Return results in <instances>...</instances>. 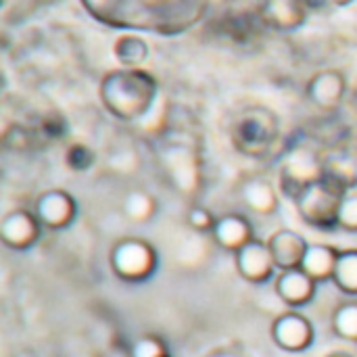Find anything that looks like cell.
Returning a JSON list of instances; mask_svg holds the SVG:
<instances>
[{"instance_id":"1","label":"cell","mask_w":357,"mask_h":357,"mask_svg":"<svg viewBox=\"0 0 357 357\" xmlns=\"http://www.w3.org/2000/svg\"><path fill=\"white\" fill-rule=\"evenodd\" d=\"M100 23L117 29L178 36L197 25L209 0H79Z\"/></svg>"},{"instance_id":"2","label":"cell","mask_w":357,"mask_h":357,"mask_svg":"<svg viewBox=\"0 0 357 357\" xmlns=\"http://www.w3.org/2000/svg\"><path fill=\"white\" fill-rule=\"evenodd\" d=\"M100 102L119 121H138L149 115L157 96V79L144 69H115L100 79Z\"/></svg>"},{"instance_id":"3","label":"cell","mask_w":357,"mask_h":357,"mask_svg":"<svg viewBox=\"0 0 357 357\" xmlns=\"http://www.w3.org/2000/svg\"><path fill=\"white\" fill-rule=\"evenodd\" d=\"M230 140L238 155L249 159H268L280 142L278 115L261 105L247 107L236 115Z\"/></svg>"},{"instance_id":"4","label":"cell","mask_w":357,"mask_h":357,"mask_svg":"<svg viewBox=\"0 0 357 357\" xmlns=\"http://www.w3.org/2000/svg\"><path fill=\"white\" fill-rule=\"evenodd\" d=\"M347 192L349 190L341 182L324 174L295 199V205L307 226L318 230H333L339 228V209Z\"/></svg>"},{"instance_id":"5","label":"cell","mask_w":357,"mask_h":357,"mask_svg":"<svg viewBox=\"0 0 357 357\" xmlns=\"http://www.w3.org/2000/svg\"><path fill=\"white\" fill-rule=\"evenodd\" d=\"M159 165L165 174V180L184 197H195L203 186L201 155L197 144H190L180 138H165V144L159 151Z\"/></svg>"},{"instance_id":"6","label":"cell","mask_w":357,"mask_h":357,"mask_svg":"<svg viewBox=\"0 0 357 357\" xmlns=\"http://www.w3.org/2000/svg\"><path fill=\"white\" fill-rule=\"evenodd\" d=\"M109 264L113 274L121 282L140 284L155 274L159 266V257L149 241L136 236H123L111 247Z\"/></svg>"},{"instance_id":"7","label":"cell","mask_w":357,"mask_h":357,"mask_svg":"<svg viewBox=\"0 0 357 357\" xmlns=\"http://www.w3.org/2000/svg\"><path fill=\"white\" fill-rule=\"evenodd\" d=\"M324 176V157L312 146L297 144L282 155L280 163V190L295 201L312 182Z\"/></svg>"},{"instance_id":"8","label":"cell","mask_w":357,"mask_h":357,"mask_svg":"<svg viewBox=\"0 0 357 357\" xmlns=\"http://www.w3.org/2000/svg\"><path fill=\"white\" fill-rule=\"evenodd\" d=\"M270 335H272V341L276 343V347H280L282 351H289V354L307 351L316 339L314 324L301 312H295V310L280 314L272 322Z\"/></svg>"},{"instance_id":"9","label":"cell","mask_w":357,"mask_h":357,"mask_svg":"<svg viewBox=\"0 0 357 357\" xmlns=\"http://www.w3.org/2000/svg\"><path fill=\"white\" fill-rule=\"evenodd\" d=\"M33 213L42 228L46 230H63L77 215L75 199L63 188H50L38 195L33 201Z\"/></svg>"},{"instance_id":"10","label":"cell","mask_w":357,"mask_h":357,"mask_svg":"<svg viewBox=\"0 0 357 357\" xmlns=\"http://www.w3.org/2000/svg\"><path fill=\"white\" fill-rule=\"evenodd\" d=\"M42 234V224L38 222L33 211L13 209L0 222V241L4 247L13 251L31 249Z\"/></svg>"},{"instance_id":"11","label":"cell","mask_w":357,"mask_h":357,"mask_svg":"<svg viewBox=\"0 0 357 357\" xmlns=\"http://www.w3.org/2000/svg\"><path fill=\"white\" fill-rule=\"evenodd\" d=\"M234 264H236L238 276L251 284L268 282L276 270V264H274L268 243L257 241V238H253L251 243H247L243 249H238L234 253Z\"/></svg>"},{"instance_id":"12","label":"cell","mask_w":357,"mask_h":357,"mask_svg":"<svg viewBox=\"0 0 357 357\" xmlns=\"http://www.w3.org/2000/svg\"><path fill=\"white\" fill-rule=\"evenodd\" d=\"M347 92L345 75L337 69H324L312 75V79L305 86L307 100L324 113H333L341 107Z\"/></svg>"},{"instance_id":"13","label":"cell","mask_w":357,"mask_h":357,"mask_svg":"<svg viewBox=\"0 0 357 357\" xmlns=\"http://www.w3.org/2000/svg\"><path fill=\"white\" fill-rule=\"evenodd\" d=\"M316 287H318V282L310 274H305L301 268L280 272L276 278V284H274L280 301H284V305H289L293 310L312 303L316 297Z\"/></svg>"},{"instance_id":"14","label":"cell","mask_w":357,"mask_h":357,"mask_svg":"<svg viewBox=\"0 0 357 357\" xmlns=\"http://www.w3.org/2000/svg\"><path fill=\"white\" fill-rule=\"evenodd\" d=\"M268 247L272 251L274 264L280 272L284 270H295L301 268L305 253L310 249V243L295 230L282 228L278 232H274L268 241Z\"/></svg>"},{"instance_id":"15","label":"cell","mask_w":357,"mask_h":357,"mask_svg":"<svg viewBox=\"0 0 357 357\" xmlns=\"http://www.w3.org/2000/svg\"><path fill=\"white\" fill-rule=\"evenodd\" d=\"M211 238L220 249L236 253L247 243H251L255 236H253V226L245 215L226 213V215L215 220V226L211 230Z\"/></svg>"},{"instance_id":"16","label":"cell","mask_w":357,"mask_h":357,"mask_svg":"<svg viewBox=\"0 0 357 357\" xmlns=\"http://www.w3.org/2000/svg\"><path fill=\"white\" fill-rule=\"evenodd\" d=\"M305 6L301 0H261L257 15L261 23L274 29H297L305 21Z\"/></svg>"},{"instance_id":"17","label":"cell","mask_w":357,"mask_h":357,"mask_svg":"<svg viewBox=\"0 0 357 357\" xmlns=\"http://www.w3.org/2000/svg\"><path fill=\"white\" fill-rule=\"evenodd\" d=\"M241 199L247 209L255 215H274L278 211V192L270 180L261 176H251L241 184Z\"/></svg>"},{"instance_id":"18","label":"cell","mask_w":357,"mask_h":357,"mask_svg":"<svg viewBox=\"0 0 357 357\" xmlns=\"http://www.w3.org/2000/svg\"><path fill=\"white\" fill-rule=\"evenodd\" d=\"M337 257H339V249L331 245H310L305 259L301 264V270L310 274L316 282L333 280Z\"/></svg>"},{"instance_id":"19","label":"cell","mask_w":357,"mask_h":357,"mask_svg":"<svg viewBox=\"0 0 357 357\" xmlns=\"http://www.w3.org/2000/svg\"><path fill=\"white\" fill-rule=\"evenodd\" d=\"M113 54L121 63V67L128 69H138L146 59H149V44L140 36L134 33H123L115 40L113 44Z\"/></svg>"},{"instance_id":"20","label":"cell","mask_w":357,"mask_h":357,"mask_svg":"<svg viewBox=\"0 0 357 357\" xmlns=\"http://www.w3.org/2000/svg\"><path fill=\"white\" fill-rule=\"evenodd\" d=\"M324 174L341 182L349 192L357 188V159L347 151H337L324 157Z\"/></svg>"},{"instance_id":"21","label":"cell","mask_w":357,"mask_h":357,"mask_svg":"<svg viewBox=\"0 0 357 357\" xmlns=\"http://www.w3.org/2000/svg\"><path fill=\"white\" fill-rule=\"evenodd\" d=\"M333 282L341 293L357 297V249L339 251Z\"/></svg>"},{"instance_id":"22","label":"cell","mask_w":357,"mask_h":357,"mask_svg":"<svg viewBox=\"0 0 357 357\" xmlns=\"http://www.w3.org/2000/svg\"><path fill=\"white\" fill-rule=\"evenodd\" d=\"M157 213V199L146 190H130L123 199V215L134 224H146Z\"/></svg>"},{"instance_id":"23","label":"cell","mask_w":357,"mask_h":357,"mask_svg":"<svg viewBox=\"0 0 357 357\" xmlns=\"http://www.w3.org/2000/svg\"><path fill=\"white\" fill-rule=\"evenodd\" d=\"M333 333L349 343H357V301H345L333 312Z\"/></svg>"},{"instance_id":"24","label":"cell","mask_w":357,"mask_h":357,"mask_svg":"<svg viewBox=\"0 0 357 357\" xmlns=\"http://www.w3.org/2000/svg\"><path fill=\"white\" fill-rule=\"evenodd\" d=\"M96 163V153L84 144V142H73L67 146L65 151V165L67 169L75 172V174H84V172H90Z\"/></svg>"},{"instance_id":"25","label":"cell","mask_w":357,"mask_h":357,"mask_svg":"<svg viewBox=\"0 0 357 357\" xmlns=\"http://www.w3.org/2000/svg\"><path fill=\"white\" fill-rule=\"evenodd\" d=\"M128 357H172L167 343L157 335H144L136 339L128 351Z\"/></svg>"},{"instance_id":"26","label":"cell","mask_w":357,"mask_h":357,"mask_svg":"<svg viewBox=\"0 0 357 357\" xmlns=\"http://www.w3.org/2000/svg\"><path fill=\"white\" fill-rule=\"evenodd\" d=\"M36 138H38L36 130H27L19 123H13V126L4 128L2 144L10 151H29L36 144Z\"/></svg>"},{"instance_id":"27","label":"cell","mask_w":357,"mask_h":357,"mask_svg":"<svg viewBox=\"0 0 357 357\" xmlns=\"http://www.w3.org/2000/svg\"><path fill=\"white\" fill-rule=\"evenodd\" d=\"M36 132L46 140H61L67 134V121L59 113H48L40 119Z\"/></svg>"},{"instance_id":"28","label":"cell","mask_w":357,"mask_h":357,"mask_svg":"<svg viewBox=\"0 0 357 357\" xmlns=\"http://www.w3.org/2000/svg\"><path fill=\"white\" fill-rule=\"evenodd\" d=\"M339 228L357 234V192H347L339 209Z\"/></svg>"},{"instance_id":"29","label":"cell","mask_w":357,"mask_h":357,"mask_svg":"<svg viewBox=\"0 0 357 357\" xmlns=\"http://www.w3.org/2000/svg\"><path fill=\"white\" fill-rule=\"evenodd\" d=\"M186 220H188V226H190L195 232H199V234H211V230H213L218 218H213L209 209H205V207H201V205H192V207L188 209Z\"/></svg>"},{"instance_id":"30","label":"cell","mask_w":357,"mask_h":357,"mask_svg":"<svg viewBox=\"0 0 357 357\" xmlns=\"http://www.w3.org/2000/svg\"><path fill=\"white\" fill-rule=\"evenodd\" d=\"M354 0H322V4H324V8L326 6H347V4H351Z\"/></svg>"},{"instance_id":"31","label":"cell","mask_w":357,"mask_h":357,"mask_svg":"<svg viewBox=\"0 0 357 357\" xmlns=\"http://www.w3.org/2000/svg\"><path fill=\"white\" fill-rule=\"evenodd\" d=\"M324 357H357V356L356 354H351V351H347V349H335V351L326 354Z\"/></svg>"}]
</instances>
